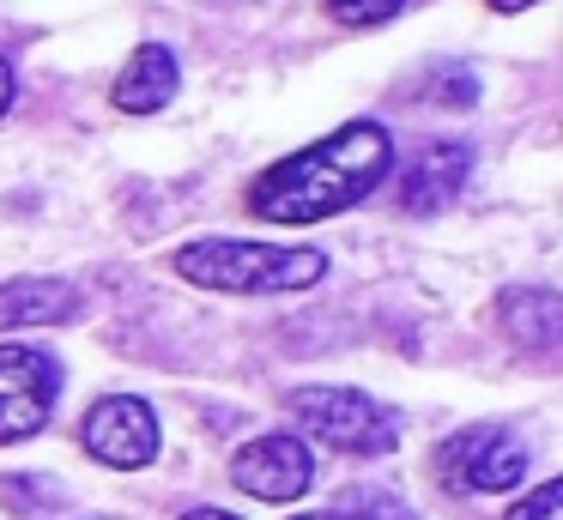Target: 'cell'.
<instances>
[{"instance_id":"1","label":"cell","mask_w":563,"mask_h":520,"mask_svg":"<svg viewBox=\"0 0 563 520\" xmlns=\"http://www.w3.org/2000/svg\"><path fill=\"white\" fill-rule=\"evenodd\" d=\"M394 176V133L382 121H345L328 140L279 157L249 181V212L261 224H321L364 206Z\"/></svg>"},{"instance_id":"2","label":"cell","mask_w":563,"mask_h":520,"mask_svg":"<svg viewBox=\"0 0 563 520\" xmlns=\"http://www.w3.org/2000/svg\"><path fill=\"white\" fill-rule=\"evenodd\" d=\"M176 278L200 290H231V297H273V290H309L328 278L321 248H279V242L249 236H200L170 254Z\"/></svg>"},{"instance_id":"3","label":"cell","mask_w":563,"mask_h":520,"mask_svg":"<svg viewBox=\"0 0 563 520\" xmlns=\"http://www.w3.org/2000/svg\"><path fill=\"white\" fill-rule=\"evenodd\" d=\"M285 411L297 418L303 442H321V447L352 454V460H382L400 442V411L369 399V394H357V387H333V381L291 387V394H285Z\"/></svg>"},{"instance_id":"4","label":"cell","mask_w":563,"mask_h":520,"mask_svg":"<svg viewBox=\"0 0 563 520\" xmlns=\"http://www.w3.org/2000/svg\"><path fill=\"white\" fill-rule=\"evenodd\" d=\"M437 472L449 490H478V496H503L527 478V447L515 430L503 423H466L437 447Z\"/></svg>"},{"instance_id":"5","label":"cell","mask_w":563,"mask_h":520,"mask_svg":"<svg viewBox=\"0 0 563 520\" xmlns=\"http://www.w3.org/2000/svg\"><path fill=\"white\" fill-rule=\"evenodd\" d=\"M62 399V363L37 345H0V447L31 442Z\"/></svg>"},{"instance_id":"6","label":"cell","mask_w":563,"mask_h":520,"mask_svg":"<svg viewBox=\"0 0 563 520\" xmlns=\"http://www.w3.org/2000/svg\"><path fill=\"white\" fill-rule=\"evenodd\" d=\"M79 442L98 466H115V472H140L158 460V411L146 406L140 394H103L98 406L86 411L79 423Z\"/></svg>"},{"instance_id":"7","label":"cell","mask_w":563,"mask_h":520,"mask_svg":"<svg viewBox=\"0 0 563 520\" xmlns=\"http://www.w3.org/2000/svg\"><path fill=\"white\" fill-rule=\"evenodd\" d=\"M231 484L255 502H297L309 496L316 484V447L291 430H273V435H255L231 454Z\"/></svg>"},{"instance_id":"8","label":"cell","mask_w":563,"mask_h":520,"mask_svg":"<svg viewBox=\"0 0 563 520\" xmlns=\"http://www.w3.org/2000/svg\"><path fill=\"white\" fill-rule=\"evenodd\" d=\"M473 181V145L466 140H430L412 152V164L400 169V212L412 218H437Z\"/></svg>"},{"instance_id":"9","label":"cell","mask_w":563,"mask_h":520,"mask_svg":"<svg viewBox=\"0 0 563 520\" xmlns=\"http://www.w3.org/2000/svg\"><path fill=\"white\" fill-rule=\"evenodd\" d=\"M86 309V290L67 278H7L0 285V333L19 327H62Z\"/></svg>"},{"instance_id":"10","label":"cell","mask_w":563,"mask_h":520,"mask_svg":"<svg viewBox=\"0 0 563 520\" xmlns=\"http://www.w3.org/2000/svg\"><path fill=\"white\" fill-rule=\"evenodd\" d=\"M497 321L521 351L545 357V351H558V339H563V297L551 285H515V290L497 297Z\"/></svg>"},{"instance_id":"11","label":"cell","mask_w":563,"mask_h":520,"mask_svg":"<svg viewBox=\"0 0 563 520\" xmlns=\"http://www.w3.org/2000/svg\"><path fill=\"white\" fill-rule=\"evenodd\" d=\"M176 85H183V67H176V55L164 43H140L134 55H128L122 79H115V109L122 115H158L164 103L176 97Z\"/></svg>"},{"instance_id":"12","label":"cell","mask_w":563,"mask_h":520,"mask_svg":"<svg viewBox=\"0 0 563 520\" xmlns=\"http://www.w3.org/2000/svg\"><path fill=\"white\" fill-rule=\"evenodd\" d=\"M333 515H340V520H418V515H412V508H406L394 490H364V484L340 490Z\"/></svg>"},{"instance_id":"13","label":"cell","mask_w":563,"mask_h":520,"mask_svg":"<svg viewBox=\"0 0 563 520\" xmlns=\"http://www.w3.org/2000/svg\"><path fill=\"white\" fill-rule=\"evenodd\" d=\"M321 7H328L340 24H352V31H369V24L400 19V12H406V0H321Z\"/></svg>"},{"instance_id":"14","label":"cell","mask_w":563,"mask_h":520,"mask_svg":"<svg viewBox=\"0 0 563 520\" xmlns=\"http://www.w3.org/2000/svg\"><path fill=\"white\" fill-rule=\"evenodd\" d=\"M430 97L437 103H449V109H466V103H478V79H473V67H454V60H442V67H430Z\"/></svg>"},{"instance_id":"15","label":"cell","mask_w":563,"mask_h":520,"mask_svg":"<svg viewBox=\"0 0 563 520\" xmlns=\"http://www.w3.org/2000/svg\"><path fill=\"white\" fill-rule=\"evenodd\" d=\"M503 520H563V484L545 478L533 496H521V502H515Z\"/></svg>"},{"instance_id":"16","label":"cell","mask_w":563,"mask_h":520,"mask_svg":"<svg viewBox=\"0 0 563 520\" xmlns=\"http://www.w3.org/2000/svg\"><path fill=\"white\" fill-rule=\"evenodd\" d=\"M13 91H19V79H13V60L0 55V115L13 109Z\"/></svg>"},{"instance_id":"17","label":"cell","mask_w":563,"mask_h":520,"mask_svg":"<svg viewBox=\"0 0 563 520\" xmlns=\"http://www.w3.org/2000/svg\"><path fill=\"white\" fill-rule=\"evenodd\" d=\"M176 520H243V515H224V508H188V515H176Z\"/></svg>"},{"instance_id":"18","label":"cell","mask_w":563,"mask_h":520,"mask_svg":"<svg viewBox=\"0 0 563 520\" xmlns=\"http://www.w3.org/2000/svg\"><path fill=\"white\" fill-rule=\"evenodd\" d=\"M490 12H527V7H539V0H485Z\"/></svg>"},{"instance_id":"19","label":"cell","mask_w":563,"mask_h":520,"mask_svg":"<svg viewBox=\"0 0 563 520\" xmlns=\"http://www.w3.org/2000/svg\"><path fill=\"white\" fill-rule=\"evenodd\" d=\"M291 520H340L333 508H316V515H291Z\"/></svg>"}]
</instances>
